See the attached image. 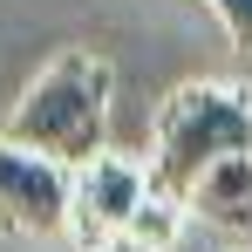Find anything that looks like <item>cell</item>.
<instances>
[{"label":"cell","mask_w":252,"mask_h":252,"mask_svg":"<svg viewBox=\"0 0 252 252\" xmlns=\"http://www.w3.org/2000/svg\"><path fill=\"white\" fill-rule=\"evenodd\" d=\"M211 14L225 21V34H232V48L239 55H252V0H205Z\"/></svg>","instance_id":"52a82bcc"},{"label":"cell","mask_w":252,"mask_h":252,"mask_svg":"<svg viewBox=\"0 0 252 252\" xmlns=\"http://www.w3.org/2000/svg\"><path fill=\"white\" fill-rule=\"evenodd\" d=\"M184 218H191V205L150 184V198L129 211V225L116 232V246H109V252H170V246H177V232H184Z\"/></svg>","instance_id":"8992f818"},{"label":"cell","mask_w":252,"mask_h":252,"mask_svg":"<svg viewBox=\"0 0 252 252\" xmlns=\"http://www.w3.org/2000/svg\"><path fill=\"white\" fill-rule=\"evenodd\" d=\"M75 218V164L0 136V225L14 239H62Z\"/></svg>","instance_id":"3957f363"},{"label":"cell","mask_w":252,"mask_h":252,"mask_svg":"<svg viewBox=\"0 0 252 252\" xmlns=\"http://www.w3.org/2000/svg\"><path fill=\"white\" fill-rule=\"evenodd\" d=\"M252 150V89L246 82H184L164 95L150 129V184L184 198L218 157Z\"/></svg>","instance_id":"7a4b0ae2"},{"label":"cell","mask_w":252,"mask_h":252,"mask_svg":"<svg viewBox=\"0 0 252 252\" xmlns=\"http://www.w3.org/2000/svg\"><path fill=\"white\" fill-rule=\"evenodd\" d=\"M184 205H191V218H205L218 232H246L252 225V150L218 157V164L184 191Z\"/></svg>","instance_id":"5b68a950"},{"label":"cell","mask_w":252,"mask_h":252,"mask_svg":"<svg viewBox=\"0 0 252 252\" xmlns=\"http://www.w3.org/2000/svg\"><path fill=\"white\" fill-rule=\"evenodd\" d=\"M143 198H150V164H136V157H109L102 150V157L75 164V218H68L75 246L82 252H109Z\"/></svg>","instance_id":"277c9868"},{"label":"cell","mask_w":252,"mask_h":252,"mask_svg":"<svg viewBox=\"0 0 252 252\" xmlns=\"http://www.w3.org/2000/svg\"><path fill=\"white\" fill-rule=\"evenodd\" d=\"M0 136L28 143V150H48L62 164L102 157V136H109V62L89 55V48H62L21 89V102L7 109Z\"/></svg>","instance_id":"6da1fadb"}]
</instances>
